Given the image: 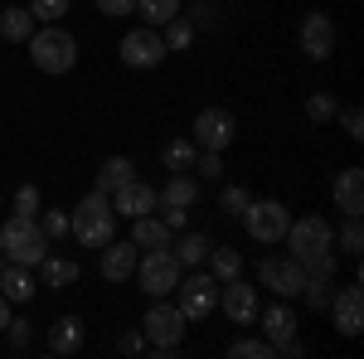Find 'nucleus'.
I'll return each mask as SVG.
<instances>
[{
  "mask_svg": "<svg viewBox=\"0 0 364 359\" xmlns=\"http://www.w3.org/2000/svg\"><path fill=\"white\" fill-rule=\"evenodd\" d=\"M68 233L83 243V248H107L117 238V209L112 199L102 190H92L87 199H78L73 204V214H68Z\"/></svg>",
  "mask_w": 364,
  "mask_h": 359,
  "instance_id": "1",
  "label": "nucleus"
},
{
  "mask_svg": "<svg viewBox=\"0 0 364 359\" xmlns=\"http://www.w3.org/2000/svg\"><path fill=\"white\" fill-rule=\"evenodd\" d=\"M0 257L20 262V267H39L49 257V233L39 228V219H5L0 223Z\"/></svg>",
  "mask_w": 364,
  "mask_h": 359,
  "instance_id": "2",
  "label": "nucleus"
},
{
  "mask_svg": "<svg viewBox=\"0 0 364 359\" xmlns=\"http://www.w3.org/2000/svg\"><path fill=\"white\" fill-rule=\"evenodd\" d=\"M25 44H29V58H34L39 73H68L78 63V39L63 25H39Z\"/></svg>",
  "mask_w": 364,
  "mask_h": 359,
  "instance_id": "3",
  "label": "nucleus"
},
{
  "mask_svg": "<svg viewBox=\"0 0 364 359\" xmlns=\"http://www.w3.org/2000/svg\"><path fill=\"white\" fill-rule=\"evenodd\" d=\"M185 326H190V321L180 316V306L166 301V296H156V301H151V311L141 316L146 350H151V355H161V359L175 355V350H180V340H185Z\"/></svg>",
  "mask_w": 364,
  "mask_h": 359,
  "instance_id": "4",
  "label": "nucleus"
},
{
  "mask_svg": "<svg viewBox=\"0 0 364 359\" xmlns=\"http://www.w3.org/2000/svg\"><path fill=\"white\" fill-rule=\"evenodd\" d=\"M238 219H243V228H248L252 243L272 248V243H282V238H287L291 214H287V204H282V199H248V209H243Z\"/></svg>",
  "mask_w": 364,
  "mask_h": 359,
  "instance_id": "5",
  "label": "nucleus"
},
{
  "mask_svg": "<svg viewBox=\"0 0 364 359\" xmlns=\"http://www.w3.org/2000/svg\"><path fill=\"white\" fill-rule=\"evenodd\" d=\"M132 277L141 282V291L156 301V296H170V291L180 286V262H175L170 248H151L146 257H136V272Z\"/></svg>",
  "mask_w": 364,
  "mask_h": 359,
  "instance_id": "6",
  "label": "nucleus"
},
{
  "mask_svg": "<svg viewBox=\"0 0 364 359\" xmlns=\"http://www.w3.org/2000/svg\"><path fill=\"white\" fill-rule=\"evenodd\" d=\"M282 243L291 248L296 262H306V257H316V252H331V248H336V228L321 219V214H306V219L287 223V238H282Z\"/></svg>",
  "mask_w": 364,
  "mask_h": 359,
  "instance_id": "7",
  "label": "nucleus"
},
{
  "mask_svg": "<svg viewBox=\"0 0 364 359\" xmlns=\"http://www.w3.org/2000/svg\"><path fill=\"white\" fill-rule=\"evenodd\" d=\"M175 291H180V301H175L180 316H185V321H204V316L219 306V277L214 272H190V277H180Z\"/></svg>",
  "mask_w": 364,
  "mask_h": 359,
  "instance_id": "8",
  "label": "nucleus"
},
{
  "mask_svg": "<svg viewBox=\"0 0 364 359\" xmlns=\"http://www.w3.org/2000/svg\"><path fill=\"white\" fill-rule=\"evenodd\" d=\"M233 136H238V122L224 107H204L195 117V127H190V141H195L199 151H228Z\"/></svg>",
  "mask_w": 364,
  "mask_h": 359,
  "instance_id": "9",
  "label": "nucleus"
},
{
  "mask_svg": "<svg viewBox=\"0 0 364 359\" xmlns=\"http://www.w3.org/2000/svg\"><path fill=\"white\" fill-rule=\"evenodd\" d=\"M257 282H262L267 291H277L282 301H291V296H301L306 272H301V262L287 252V257H262V262H257Z\"/></svg>",
  "mask_w": 364,
  "mask_h": 359,
  "instance_id": "10",
  "label": "nucleus"
},
{
  "mask_svg": "<svg viewBox=\"0 0 364 359\" xmlns=\"http://www.w3.org/2000/svg\"><path fill=\"white\" fill-rule=\"evenodd\" d=\"M257 321H262V335L277 345V355L296 359L301 355V340H296V311L287 301H272L267 311H257Z\"/></svg>",
  "mask_w": 364,
  "mask_h": 359,
  "instance_id": "11",
  "label": "nucleus"
},
{
  "mask_svg": "<svg viewBox=\"0 0 364 359\" xmlns=\"http://www.w3.org/2000/svg\"><path fill=\"white\" fill-rule=\"evenodd\" d=\"M117 54L127 68H161V58H166V39L156 34V29H127L122 34V44H117Z\"/></svg>",
  "mask_w": 364,
  "mask_h": 359,
  "instance_id": "12",
  "label": "nucleus"
},
{
  "mask_svg": "<svg viewBox=\"0 0 364 359\" xmlns=\"http://www.w3.org/2000/svg\"><path fill=\"white\" fill-rule=\"evenodd\" d=\"M301 54L311 63H326V58L336 54V20L326 10H311L306 20H301Z\"/></svg>",
  "mask_w": 364,
  "mask_h": 359,
  "instance_id": "13",
  "label": "nucleus"
},
{
  "mask_svg": "<svg viewBox=\"0 0 364 359\" xmlns=\"http://www.w3.org/2000/svg\"><path fill=\"white\" fill-rule=\"evenodd\" d=\"M326 311H331L336 331L345 335V340H355V335L364 331V291H360V282H355V286H340Z\"/></svg>",
  "mask_w": 364,
  "mask_h": 359,
  "instance_id": "14",
  "label": "nucleus"
},
{
  "mask_svg": "<svg viewBox=\"0 0 364 359\" xmlns=\"http://www.w3.org/2000/svg\"><path fill=\"white\" fill-rule=\"evenodd\" d=\"M112 209H117V219H141V214H151V209H161V199H156V190L141 180V175H132L127 185H117L112 194Z\"/></svg>",
  "mask_w": 364,
  "mask_h": 359,
  "instance_id": "15",
  "label": "nucleus"
},
{
  "mask_svg": "<svg viewBox=\"0 0 364 359\" xmlns=\"http://www.w3.org/2000/svg\"><path fill=\"white\" fill-rule=\"evenodd\" d=\"M219 306H224V316L233 326H252L257 321V286H248L243 277L219 282Z\"/></svg>",
  "mask_w": 364,
  "mask_h": 359,
  "instance_id": "16",
  "label": "nucleus"
},
{
  "mask_svg": "<svg viewBox=\"0 0 364 359\" xmlns=\"http://www.w3.org/2000/svg\"><path fill=\"white\" fill-rule=\"evenodd\" d=\"M97 252H102V277H107V282H132L136 257H141V248L132 243V238H127V243H122V238H112L107 248H97Z\"/></svg>",
  "mask_w": 364,
  "mask_h": 359,
  "instance_id": "17",
  "label": "nucleus"
},
{
  "mask_svg": "<svg viewBox=\"0 0 364 359\" xmlns=\"http://www.w3.org/2000/svg\"><path fill=\"white\" fill-rule=\"evenodd\" d=\"M331 194H336V209L350 219V214H364V170L350 166L336 175V185H331Z\"/></svg>",
  "mask_w": 364,
  "mask_h": 359,
  "instance_id": "18",
  "label": "nucleus"
},
{
  "mask_svg": "<svg viewBox=\"0 0 364 359\" xmlns=\"http://www.w3.org/2000/svg\"><path fill=\"white\" fill-rule=\"evenodd\" d=\"M34 291H39V282H34L29 267H20V262H5V267H0V296H5L10 306L34 301Z\"/></svg>",
  "mask_w": 364,
  "mask_h": 359,
  "instance_id": "19",
  "label": "nucleus"
},
{
  "mask_svg": "<svg viewBox=\"0 0 364 359\" xmlns=\"http://www.w3.org/2000/svg\"><path fill=\"white\" fill-rule=\"evenodd\" d=\"M49 350L54 355H78L83 350V321L78 316H58L49 326Z\"/></svg>",
  "mask_w": 364,
  "mask_h": 359,
  "instance_id": "20",
  "label": "nucleus"
},
{
  "mask_svg": "<svg viewBox=\"0 0 364 359\" xmlns=\"http://www.w3.org/2000/svg\"><path fill=\"white\" fill-rule=\"evenodd\" d=\"M161 204H170V209H190L199 199V180L195 175H185V170H170V180H166V190L156 194Z\"/></svg>",
  "mask_w": 364,
  "mask_h": 359,
  "instance_id": "21",
  "label": "nucleus"
},
{
  "mask_svg": "<svg viewBox=\"0 0 364 359\" xmlns=\"http://www.w3.org/2000/svg\"><path fill=\"white\" fill-rule=\"evenodd\" d=\"M132 243L136 248H170V228L166 219H156V214H141V219H132Z\"/></svg>",
  "mask_w": 364,
  "mask_h": 359,
  "instance_id": "22",
  "label": "nucleus"
},
{
  "mask_svg": "<svg viewBox=\"0 0 364 359\" xmlns=\"http://www.w3.org/2000/svg\"><path fill=\"white\" fill-rule=\"evenodd\" d=\"M34 29H39V20L29 15L25 5H10V10H0V34H5L10 44H25Z\"/></svg>",
  "mask_w": 364,
  "mask_h": 359,
  "instance_id": "23",
  "label": "nucleus"
},
{
  "mask_svg": "<svg viewBox=\"0 0 364 359\" xmlns=\"http://www.w3.org/2000/svg\"><path fill=\"white\" fill-rule=\"evenodd\" d=\"M39 282L63 291V286H73V282H78V262H73V257H54V252H49V257L39 262Z\"/></svg>",
  "mask_w": 364,
  "mask_h": 359,
  "instance_id": "24",
  "label": "nucleus"
},
{
  "mask_svg": "<svg viewBox=\"0 0 364 359\" xmlns=\"http://www.w3.org/2000/svg\"><path fill=\"white\" fill-rule=\"evenodd\" d=\"M204 262H209V272L219 277V282L243 277V252H238V248H224V243H219V248H209V257H204Z\"/></svg>",
  "mask_w": 364,
  "mask_h": 359,
  "instance_id": "25",
  "label": "nucleus"
},
{
  "mask_svg": "<svg viewBox=\"0 0 364 359\" xmlns=\"http://www.w3.org/2000/svg\"><path fill=\"white\" fill-rule=\"evenodd\" d=\"M132 175H136V166H132L127 156H107V161H102V170H97V190L112 194L117 185H127Z\"/></svg>",
  "mask_w": 364,
  "mask_h": 359,
  "instance_id": "26",
  "label": "nucleus"
},
{
  "mask_svg": "<svg viewBox=\"0 0 364 359\" xmlns=\"http://www.w3.org/2000/svg\"><path fill=\"white\" fill-rule=\"evenodd\" d=\"M209 248H214V243H209L204 233H185V238H180V248H170V252H175V262H180V267H199V262L209 257Z\"/></svg>",
  "mask_w": 364,
  "mask_h": 359,
  "instance_id": "27",
  "label": "nucleus"
},
{
  "mask_svg": "<svg viewBox=\"0 0 364 359\" xmlns=\"http://www.w3.org/2000/svg\"><path fill=\"white\" fill-rule=\"evenodd\" d=\"M195 156H199V146H195L190 136H175V141H166V151H161L166 170H190V166H195Z\"/></svg>",
  "mask_w": 364,
  "mask_h": 359,
  "instance_id": "28",
  "label": "nucleus"
},
{
  "mask_svg": "<svg viewBox=\"0 0 364 359\" xmlns=\"http://www.w3.org/2000/svg\"><path fill=\"white\" fill-rule=\"evenodd\" d=\"M136 10H141V20H146L151 29H161L166 20L180 15V0H136Z\"/></svg>",
  "mask_w": 364,
  "mask_h": 359,
  "instance_id": "29",
  "label": "nucleus"
},
{
  "mask_svg": "<svg viewBox=\"0 0 364 359\" xmlns=\"http://www.w3.org/2000/svg\"><path fill=\"white\" fill-rule=\"evenodd\" d=\"M166 54H180V49H190V39H195V25L185 20V15H175V20H166Z\"/></svg>",
  "mask_w": 364,
  "mask_h": 359,
  "instance_id": "30",
  "label": "nucleus"
},
{
  "mask_svg": "<svg viewBox=\"0 0 364 359\" xmlns=\"http://www.w3.org/2000/svg\"><path fill=\"white\" fill-rule=\"evenodd\" d=\"M228 355L233 359H277V345H272L267 335H257V340H233Z\"/></svg>",
  "mask_w": 364,
  "mask_h": 359,
  "instance_id": "31",
  "label": "nucleus"
},
{
  "mask_svg": "<svg viewBox=\"0 0 364 359\" xmlns=\"http://www.w3.org/2000/svg\"><path fill=\"white\" fill-rule=\"evenodd\" d=\"M301 272H306V282H331V277H336V248L306 257V262H301Z\"/></svg>",
  "mask_w": 364,
  "mask_h": 359,
  "instance_id": "32",
  "label": "nucleus"
},
{
  "mask_svg": "<svg viewBox=\"0 0 364 359\" xmlns=\"http://www.w3.org/2000/svg\"><path fill=\"white\" fill-rule=\"evenodd\" d=\"M68 5H73V0H29V15H34L39 25H58V20L68 15Z\"/></svg>",
  "mask_w": 364,
  "mask_h": 359,
  "instance_id": "33",
  "label": "nucleus"
},
{
  "mask_svg": "<svg viewBox=\"0 0 364 359\" xmlns=\"http://www.w3.org/2000/svg\"><path fill=\"white\" fill-rule=\"evenodd\" d=\"M39 209H44L39 185H20V190H15V214H20V219H39Z\"/></svg>",
  "mask_w": 364,
  "mask_h": 359,
  "instance_id": "34",
  "label": "nucleus"
},
{
  "mask_svg": "<svg viewBox=\"0 0 364 359\" xmlns=\"http://www.w3.org/2000/svg\"><path fill=\"white\" fill-rule=\"evenodd\" d=\"M301 296H306L311 311H326L331 296H336V277H331V282H306V286H301Z\"/></svg>",
  "mask_w": 364,
  "mask_h": 359,
  "instance_id": "35",
  "label": "nucleus"
},
{
  "mask_svg": "<svg viewBox=\"0 0 364 359\" xmlns=\"http://www.w3.org/2000/svg\"><path fill=\"white\" fill-rule=\"evenodd\" d=\"M340 248L350 252V257H360V252H364V228H360V214H350V223L340 228Z\"/></svg>",
  "mask_w": 364,
  "mask_h": 359,
  "instance_id": "36",
  "label": "nucleus"
},
{
  "mask_svg": "<svg viewBox=\"0 0 364 359\" xmlns=\"http://www.w3.org/2000/svg\"><path fill=\"white\" fill-rule=\"evenodd\" d=\"M336 97H331V92H311L306 97V117L311 122H331V117H336Z\"/></svg>",
  "mask_w": 364,
  "mask_h": 359,
  "instance_id": "37",
  "label": "nucleus"
},
{
  "mask_svg": "<svg viewBox=\"0 0 364 359\" xmlns=\"http://www.w3.org/2000/svg\"><path fill=\"white\" fill-rule=\"evenodd\" d=\"M190 170H199L204 180H219V175H224V151H199Z\"/></svg>",
  "mask_w": 364,
  "mask_h": 359,
  "instance_id": "38",
  "label": "nucleus"
},
{
  "mask_svg": "<svg viewBox=\"0 0 364 359\" xmlns=\"http://www.w3.org/2000/svg\"><path fill=\"white\" fill-rule=\"evenodd\" d=\"M39 228H44V233H49V243H54V238L68 233V214H63V209H39Z\"/></svg>",
  "mask_w": 364,
  "mask_h": 359,
  "instance_id": "39",
  "label": "nucleus"
},
{
  "mask_svg": "<svg viewBox=\"0 0 364 359\" xmlns=\"http://www.w3.org/2000/svg\"><path fill=\"white\" fill-rule=\"evenodd\" d=\"M248 199H252V194L243 190V185H228V190L219 194V209H224V214H243V209H248Z\"/></svg>",
  "mask_w": 364,
  "mask_h": 359,
  "instance_id": "40",
  "label": "nucleus"
},
{
  "mask_svg": "<svg viewBox=\"0 0 364 359\" xmlns=\"http://www.w3.org/2000/svg\"><path fill=\"white\" fill-rule=\"evenodd\" d=\"M340 127H345V136H350V141H364V112L360 107H345V112H340Z\"/></svg>",
  "mask_w": 364,
  "mask_h": 359,
  "instance_id": "41",
  "label": "nucleus"
},
{
  "mask_svg": "<svg viewBox=\"0 0 364 359\" xmlns=\"http://www.w3.org/2000/svg\"><path fill=\"white\" fill-rule=\"evenodd\" d=\"M117 350H122V355H146V335L141 331H122L117 335Z\"/></svg>",
  "mask_w": 364,
  "mask_h": 359,
  "instance_id": "42",
  "label": "nucleus"
},
{
  "mask_svg": "<svg viewBox=\"0 0 364 359\" xmlns=\"http://www.w3.org/2000/svg\"><path fill=\"white\" fill-rule=\"evenodd\" d=\"M185 20H190V25H195V29H209V25H219V15L209 10V0H199V5H195V10H190V15H185Z\"/></svg>",
  "mask_w": 364,
  "mask_h": 359,
  "instance_id": "43",
  "label": "nucleus"
},
{
  "mask_svg": "<svg viewBox=\"0 0 364 359\" xmlns=\"http://www.w3.org/2000/svg\"><path fill=\"white\" fill-rule=\"evenodd\" d=\"M97 15H136V0H92Z\"/></svg>",
  "mask_w": 364,
  "mask_h": 359,
  "instance_id": "44",
  "label": "nucleus"
},
{
  "mask_svg": "<svg viewBox=\"0 0 364 359\" xmlns=\"http://www.w3.org/2000/svg\"><path fill=\"white\" fill-rule=\"evenodd\" d=\"M5 335H10V345H15V350H29V321H15V316H10Z\"/></svg>",
  "mask_w": 364,
  "mask_h": 359,
  "instance_id": "45",
  "label": "nucleus"
},
{
  "mask_svg": "<svg viewBox=\"0 0 364 359\" xmlns=\"http://www.w3.org/2000/svg\"><path fill=\"white\" fill-rule=\"evenodd\" d=\"M161 209H166L161 219H166V228H170V233H175V228H185V219H190V209H170V204H161Z\"/></svg>",
  "mask_w": 364,
  "mask_h": 359,
  "instance_id": "46",
  "label": "nucleus"
},
{
  "mask_svg": "<svg viewBox=\"0 0 364 359\" xmlns=\"http://www.w3.org/2000/svg\"><path fill=\"white\" fill-rule=\"evenodd\" d=\"M5 326H10V301L0 296V331H5Z\"/></svg>",
  "mask_w": 364,
  "mask_h": 359,
  "instance_id": "47",
  "label": "nucleus"
},
{
  "mask_svg": "<svg viewBox=\"0 0 364 359\" xmlns=\"http://www.w3.org/2000/svg\"><path fill=\"white\" fill-rule=\"evenodd\" d=\"M0 267H5V257H0Z\"/></svg>",
  "mask_w": 364,
  "mask_h": 359,
  "instance_id": "48",
  "label": "nucleus"
}]
</instances>
